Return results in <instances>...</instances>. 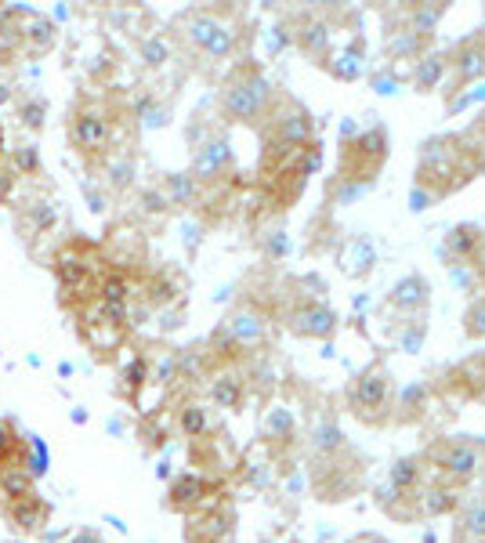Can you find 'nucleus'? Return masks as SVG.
<instances>
[{
	"label": "nucleus",
	"instance_id": "1",
	"mask_svg": "<svg viewBox=\"0 0 485 543\" xmlns=\"http://www.w3.org/2000/svg\"><path fill=\"white\" fill-rule=\"evenodd\" d=\"M66 138L80 160L87 163L105 160V156L113 153V138H116V120L109 113V105L98 102V98H80L66 120Z\"/></svg>",
	"mask_w": 485,
	"mask_h": 543
},
{
	"label": "nucleus",
	"instance_id": "2",
	"mask_svg": "<svg viewBox=\"0 0 485 543\" xmlns=\"http://www.w3.org/2000/svg\"><path fill=\"white\" fill-rule=\"evenodd\" d=\"M268 105H272V84L254 69L236 73L221 91V109L229 120H239V124H257L268 113Z\"/></svg>",
	"mask_w": 485,
	"mask_h": 543
},
{
	"label": "nucleus",
	"instance_id": "3",
	"mask_svg": "<svg viewBox=\"0 0 485 543\" xmlns=\"http://www.w3.org/2000/svg\"><path fill=\"white\" fill-rule=\"evenodd\" d=\"M105 272H98L84 254H77L73 247H66L55 258V279L58 290H62V305H91L98 297V283H102Z\"/></svg>",
	"mask_w": 485,
	"mask_h": 543
},
{
	"label": "nucleus",
	"instance_id": "4",
	"mask_svg": "<svg viewBox=\"0 0 485 543\" xmlns=\"http://www.w3.org/2000/svg\"><path fill=\"white\" fill-rule=\"evenodd\" d=\"M388 399H391V377L381 366H370L366 373H359L355 384L348 388V406L366 424H381L384 413H388Z\"/></svg>",
	"mask_w": 485,
	"mask_h": 543
},
{
	"label": "nucleus",
	"instance_id": "5",
	"mask_svg": "<svg viewBox=\"0 0 485 543\" xmlns=\"http://www.w3.org/2000/svg\"><path fill=\"white\" fill-rule=\"evenodd\" d=\"M181 33H185V40H189L192 48L203 51L207 58L232 55V44H236L232 29L221 19H214V15H207V11H192V15H185V19H181Z\"/></svg>",
	"mask_w": 485,
	"mask_h": 543
},
{
	"label": "nucleus",
	"instance_id": "6",
	"mask_svg": "<svg viewBox=\"0 0 485 543\" xmlns=\"http://www.w3.org/2000/svg\"><path fill=\"white\" fill-rule=\"evenodd\" d=\"M431 460L442 475L457 478V482H467V478L475 475L478 467H482V446L467 439H449V442H438L431 449Z\"/></svg>",
	"mask_w": 485,
	"mask_h": 543
},
{
	"label": "nucleus",
	"instance_id": "7",
	"mask_svg": "<svg viewBox=\"0 0 485 543\" xmlns=\"http://www.w3.org/2000/svg\"><path fill=\"white\" fill-rule=\"evenodd\" d=\"M4 515H8V522H11V529H15V533L40 536L51 525L55 507H51V500H44L40 493H29L26 500H15V504L4 507Z\"/></svg>",
	"mask_w": 485,
	"mask_h": 543
},
{
	"label": "nucleus",
	"instance_id": "8",
	"mask_svg": "<svg viewBox=\"0 0 485 543\" xmlns=\"http://www.w3.org/2000/svg\"><path fill=\"white\" fill-rule=\"evenodd\" d=\"M290 330L301 337L323 341V337H330L333 330H337V315H333V308H326L323 301H301V305H294V312H290Z\"/></svg>",
	"mask_w": 485,
	"mask_h": 543
},
{
	"label": "nucleus",
	"instance_id": "9",
	"mask_svg": "<svg viewBox=\"0 0 485 543\" xmlns=\"http://www.w3.org/2000/svg\"><path fill=\"white\" fill-rule=\"evenodd\" d=\"M268 334V323L265 315L254 312V308H239V312H232L229 319H225V337H229L232 348H257V344L265 341Z\"/></svg>",
	"mask_w": 485,
	"mask_h": 543
},
{
	"label": "nucleus",
	"instance_id": "10",
	"mask_svg": "<svg viewBox=\"0 0 485 543\" xmlns=\"http://www.w3.org/2000/svg\"><path fill=\"white\" fill-rule=\"evenodd\" d=\"M55 44H58L55 22L37 15V11H26L22 15V55H48Z\"/></svg>",
	"mask_w": 485,
	"mask_h": 543
},
{
	"label": "nucleus",
	"instance_id": "11",
	"mask_svg": "<svg viewBox=\"0 0 485 543\" xmlns=\"http://www.w3.org/2000/svg\"><path fill=\"white\" fill-rule=\"evenodd\" d=\"M29 493H37V478L26 467V460H15V464L0 467V504L8 507L15 500H26Z\"/></svg>",
	"mask_w": 485,
	"mask_h": 543
},
{
	"label": "nucleus",
	"instance_id": "12",
	"mask_svg": "<svg viewBox=\"0 0 485 543\" xmlns=\"http://www.w3.org/2000/svg\"><path fill=\"white\" fill-rule=\"evenodd\" d=\"M243 399H247V384H243L239 373L232 370L214 373V381H210V402H214L218 410H239Z\"/></svg>",
	"mask_w": 485,
	"mask_h": 543
},
{
	"label": "nucleus",
	"instance_id": "13",
	"mask_svg": "<svg viewBox=\"0 0 485 543\" xmlns=\"http://www.w3.org/2000/svg\"><path fill=\"white\" fill-rule=\"evenodd\" d=\"M207 493H210L207 478L181 475V478H174L171 496H167V507H171V511H192V507H200L203 500H207Z\"/></svg>",
	"mask_w": 485,
	"mask_h": 543
},
{
	"label": "nucleus",
	"instance_id": "14",
	"mask_svg": "<svg viewBox=\"0 0 485 543\" xmlns=\"http://www.w3.org/2000/svg\"><path fill=\"white\" fill-rule=\"evenodd\" d=\"M276 134L283 145H294V149H301V145L312 142V120H308L305 109H290V113H283L276 120Z\"/></svg>",
	"mask_w": 485,
	"mask_h": 543
},
{
	"label": "nucleus",
	"instance_id": "15",
	"mask_svg": "<svg viewBox=\"0 0 485 543\" xmlns=\"http://www.w3.org/2000/svg\"><path fill=\"white\" fill-rule=\"evenodd\" d=\"M457 543H485V496L464 504L457 518Z\"/></svg>",
	"mask_w": 485,
	"mask_h": 543
},
{
	"label": "nucleus",
	"instance_id": "16",
	"mask_svg": "<svg viewBox=\"0 0 485 543\" xmlns=\"http://www.w3.org/2000/svg\"><path fill=\"white\" fill-rule=\"evenodd\" d=\"M178 431L185 439H207L210 435V410L203 402H185L178 410Z\"/></svg>",
	"mask_w": 485,
	"mask_h": 543
},
{
	"label": "nucleus",
	"instance_id": "17",
	"mask_svg": "<svg viewBox=\"0 0 485 543\" xmlns=\"http://www.w3.org/2000/svg\"><path fill=\"white\" fill-rule=\"evenodd\" d=\"M229 160H232L229 145H225V142H210V145H203L200 153H196V174H200V178L221 174L225 167H229Z\"/></svg>",
	"mask_w": 485,
	"mask_h": 543
},
{
	"label": "nucleus",
	"instance_id": "18",
	"mask_svg": "<svg viewBox=\"0 0 485 543\" xmlns=\"http://www.w3.org/2000/svg\"><path fill=\"white\" fill-rule=\"evenodd\" d=\"M420 482V460L417 457H402L399 464L388 471V489L391 493H413Z\"/></svg>",
	"mask_w": 485,
	"mask_h": 543
},
{
	"label": "nucleus",
	"instance_id": "19",
	"mask_svg": "<svg viewBox=\"0 0 485 543\" xmlns=\"http://www.w3.org/2000/svg\"><path fill=\"white\" fill-rule=\"evenodd\" d=\"M391 305H402V308H424L428 305V283L417 276L402 279L399 286H395V294H391Z\"/></svg>",
	"mask_w": 485,
	"mask_h": 543
},
{
	"label": "nucleus",
	"instance_id": "20",
	"mask_svg": "<svg viewBox=\"0 0 485 543\" xmlns=\"http://www.w3.org/2000/svg\"><path fill=\"white\" fill-rule=\"evenodd\" d=\"M26 460V439H19V431L11 428V420H0V467Z\"/></svg>",
	"mask_w": 485,
	"mask_h": 543
},
{
	"label": "nucleus",
	"instance_id": "21",
	"mask_svg": "<svg viewBox=\"0 0 485 543\" xmlns=\"http://www.w3.org/2000/svg\"><path fill=\"white\" fill-rule=\"evenodd\" d=\"M457 69H460V77L464 80L485 77V48L482 44H467V48L457 55Z\"/></svg>",
	"mask_w": 485,
	"mask_h": 543
},
{
	"label": "nucleus",
	"instance_id": "22",
	"mask_svg": "<svg viewBox=\"0 0 485 543\" xmlns=\"http://www.w3.org/2000/svg\"><path fill=\"white\" fill-rule=\"evenodd\" d=\"M457 507V493L453 489H431L428 496H420V511L428 518H438L446 515V511H453Z\"/></svg>",
	"mask_w": 485,
	"mask_h": 543
},
{
	"label": "nucleus",
	"instance_id": "23",
	"mask_svg": "<svg viewBox=\"0 0 485 543\" xmlns=\"http://www.w3.org/2000/svg\"><path fill=\"white\" fill-rule=\"evenodd\" d=\"M478 239H482V232H478L475 225H460V229H453V236L446 239V247H449V254L467 258V254H475Z\"/></svg>",
	"mask_w": 485,
	"mask_h": 543
},
{
	"label": "nucleus",
	"instance_id": "24",
	"mask_svg": "<svg viewBox=\"0 0 485 543\" xmlns=\"http://www.w3.org/2000/svg\"><path fill=\"white\" fill-rule=\"evenodd\" d=\"M464 330H467V337H478V341H485V297H478L475 305L467 308Z\"/></svg>",
	"mask_w": 485,
	"mask_h": 543
},
{
	"label": "nucleus",
	"instance_id": "25",
	"mask_svg": "<svg viewBox=\"0 0 485 543\" xmlns=\"http://www.w3.org/2000/svg\"><path fill=\"white\" fill-rule=\"evenodd\" d=\"M438 77H442V58H424L413 84H417V91H428V87L438 84Z\"/></svg>",
	"mask_w": 485,
	"mask_h": 543
},
{
	"label": "nucleus",
	"instance_id": "26",
	"mask_svg": "<svg viewBox=\"0 0 485 543\" xmlns=\"http://www.w3.org/2000/svg\"><path fill=\"white\" fill-rule=\"evenodd\" d=\"M37 171H40L37 145H19L15 149V174H37Z\"/></svg>",
	"mask_w": 485,
	"mask_h": 543
},
{
	"label": "nucleus",
	"instance_id": "27",
	"mask_svg": "<svg viewBox=\"0 0 485 543\" xmlns=\"http://www.w3.org/2000/svg\"><path fill=\"white\" fill-rule=\"evenodd\" d=\"M142 55H145V62H149V66H163V62H167V55H171V48H167V40L149 37L142 44Z\"/></svg>",
	"mask_w": 485,
	"mask_h": 543
},
{
	"label": "nucleus",
	"instance_id": "28",
	"mask_svg": "<svg viewBox=\"0 0 485 543\" xmlns=\"http://www.w3.org/2000/svg\"><path fill=\"white\" fill-rule=\"evenodd\" d=\"M301 44H305V48H319V44H323V26H315V22H312V26H308L305 29V37H301Z\"/></svg>",
	"mask_w": 485,
	"mask_h": 543
},
{
	"label": "nucleus",
	"instance_id": "29",
	"mask_svg": "<svg viewBox=\"0 0 485 543\" xmlns=\"http://www.w3.org/2000/svg\"><path fill=\"white\" fill-rule=\"evenodd\" d=\"M69 543H102V540H98L95 533H77V536H73V540H69Z\"/></svg>",
	"mask_w": 485,
	"mask_h": 543
},
{
	"label": "nucleus",
	"instance_id": "30",
	"mask_svg": "<svg viewBox=\"0 0 485 543\" xmlns=\"http://www.w3.org/2000/svg\"><path fill=\"white\" fill-rule=\"evenodd\" d=\"M4 102H11V87L8 84H0V105Z\"/></svg>",
	"mask_w": 485,
	"mask_h": 543
},
{
	"label": "nucleus",
	"instance_id": "31",
	"mask_svg": "<svg viewBox=\"0 0 485 543\" xmlns=\"http://www.w3.org/2000/svg\"><path fill=\"white\" fill-rule=\"evenodd\" d=\"M355 543H381L377 536H362V540H355Z\"/></svg>",
	"mask_w": 485,
	"mask_h": 543
},
{
	"label": "nucleus",
	"instance_id": "32",
	"mask_svg": "<svg viewBox=\"0 0 485 543\" xmlns=\"http://www.w3.org/2000/svg\"><path fill=\"white\" fill-rule=\"evenodd\" d=\"M0 160H4V131H0Z\"/></svg>",
	"mask_w": 485,
	"mask_h": 543
},
{
	"label": "nucleus",
	"instance_id": "33",
	"mask_svg": "<svg viewBox=\"0 0 485 543\" xmlns=\"http://www.w3.org/2000/svg\"><path fill=\"white\" fill-rule=\"evenodd\" d=\"M482 239H485V236H482Z\"/></svg>",
	"mask_w": 485,
	"mask_h": 543
}]
</instances>
